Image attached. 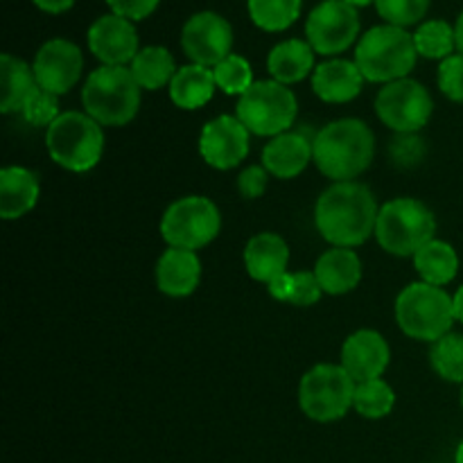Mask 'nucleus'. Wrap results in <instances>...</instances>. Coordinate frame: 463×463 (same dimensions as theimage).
Instances as JSON below:
<instances>
[{
	"instance_id": "20e7f679",
	"label": "nucleus",
	"mask_w": 463,
	"mask_h": 463,
	"mask_svg": "<svg viewBox=\"0 0 463 463\" xmlns=\"http://www.w3.org/2000/svg\"><path fill=\"white\" fill-rule=\"evenodd\" d=\"M86 113L99 125L122 127L131 122L140 107V86L127 66H99L81 90Z\"/></svg>"
},
{
	"instance_id": "2eb2a0df",
	"label": "nucleus",
	"mask_w": 463,
	"mask_h": 463,
	"mask_svg": "<svg viewBox=\"0 0 463 463\" xmlns=\"http://www.w3.org/2000/svg\"><path fill=\"white\" fill-rule=\"evenodd\" d=\"M36 81L43 90L52 95H63L77 84L84 68L80 48L66 39H52L41 45L34 59Z\"/></svg>"
},
{
	"instance_id": "393cba45",
	"label": "nucleus",
	"mask_w": 463,
	"mask_h": 463,
	"mask_svg": "<svg viewBox=\"0 0 463 463\" xmlns=\"http://www.w3.org/2000/svg\"><path fill=\"white\" fill-rule=\"evenodd\" d=\"M0 77H3V98H0V111L18 113L23 111L27 99L39 89L34 68L27 66L21 59L12 54L0 57Z\"/></svg>"
},
{
	"instance_id": "cd10ccee",
	"label": "nucleus",
	"mask_w": 463,
	"mask_h": 463,
	"mask_svg": "<svg viewBox=\"0 0 463 463\" xmlns=\"http://www.w3.org/2000/svg\"><path fill=\"white\" fill-rule=\"evenodd\" d=\"M176 71L179 68L175 66V57L170 54V50L161 48V45H147L131 61V75L145 90H156L165 84H172Z\"/></svg>"
},
{
	"instance_id": "c03bdc74",
	"label": "nucleus",
	"mask_w": 463,
	"mask_h": 463,
	"mask_svg": "<svg viewBox=\"0 0 463 463\" xmlns=\"http://www.w3.org/2000/svg\"><path fill=\"white\" fill-rule=\"evenodd\" d=\"M455 36H457V50H459V54H463V12H461V16L457 18Z\"/></svg>"
},
{
	"instance_id": "e433bc0d",
	"label": "nucleus",
	"mask_w": 463,
	"mask_h": 463,
	"mask_svg": "<svg viewBox=\"0 0 463 463\" xmlns=\"http://www.w3.org/2000/svg\"><path fill=\"white\" fill-rule=\"evenodd\" d=\"M321 294H324V289H321L315 271H297V274H294L289 303L301 307L315 306V303L321 298Z\"/></svg>"
},
{
	"instance_id": "39448f33",
	"label": "nucleus",
	"mask_w": 463,
	"mask_h": 463,
	"mask_svg": "<svg viewBox=\"0 0 463 463\" xmlns=\"http://www.w3.org/2000/svg\"><path fill=\"white\" fill-rule=\"evenodd\" d=\"M396 321L407 337L420 342H439L452 328L455 301L443 288L430 283H411L398 294Z\"/></svg>"
},
{
	"instance_id": "aec40b11",
	"label": "nucleus",
	"mask_w": 463,
	"mask_h": 463,
	"mask_svg": "<svg viewBox=\"0 0 463 463\" xmlns=\"http://www.w3.org/2000/svg\"><path fill=\"white\" fill-rule=\"evenodd\" d=\"M364 75L360 72L355 61L346 59H330L324 61L312 75V89L324 102L342 104L351 102L362 90Z\"/></svg>"
},
{
	"instance_id": "423d86ee",
	"label": "nucleus",
	"mask_w": 463,
	"mask_h": 463,
	"mask_svg": "<svg viewBox=\"0 0 463 463\" xmlns=\"http://www.w3.org/2000/svg\"><path fill=\"white\" fill-rule=\"evenodd\" d=\"M45 147L57 165L71 172H89L102 158V125L80 111H66L45 131Z\"/></svg>"
},
{
	"instance_id": "79ce46f5",
	"label": "nucleus",
	"mask_w": 463,
	"mask_h": 463,
	"mask_svg": "<svg viewBox=\"0 0 463 463\" xmlns=\"http://www.w3.org/2000/svg\"><path fill=\"white\" fill-rule=\"evenodd\" d=\"M32 3L48 14H61V12H68V9L75 5V0H32Z\"/></svg>"
},
{
	"instance_id": "5701e85b",
	"label": "nucleus",
	"mask_w": 463,
	"mask_h": 463,
	"mask_svg": "<svg viewBox=\"0 0 463 463\" xmlns=\"http://www.w3.org/2000/svg\"><path fill=\"white\" fill-rule=\"evenodd\" d=\"M315 276L326 294H346L362 280V260L353 249L333 247L317 260Z\"/></svg>"
},
{
	"instance_id": "9d476101",
	"label": "nucleus",
	"mask_w": 463,
	"mask_h": 463,
	"mask_svg": "<svg viewBox=\"0 0 463 463\" xmlns=\"http://www.w3.org/2000/svg\"><path fill=\"white\" fill-rule=\"evenodd\" d=\"M222 229L220 208L208 197H184L170 203L161 220V235L170 247L197 249L206 247L217 238Z\"/></svg>"
},
{
	"instance_id": "c9c22d12",
	"label": "nucleus",
	"mask_w": 463,
	"mask_h": 463,
	"mask_svg": "<svg viewBox=\"0 0 463 463\" xmlns=\"http://www.w3.org/2000/svg\"><path fill=\"white\" fill-rule=\"evenodd\" d=\"M439 89L452 102H463V54H452L439 66Z\"/></svg>"
},
{
	"instance_id": "a211bd4d",
	"label": "nucleus",
	"mask_w": 463,
	"mask_h": 463,
	"mask_svg": "<svg viewBox=\"0 0 463 463\" xmlns=\"http://www.w3.org/2000/svg\"><path fill=\"white\" fill-rule=\"evenodd\" d=\"M312 143L315 138H310L306 131L289 129L274 136L262 149V167L279 179H294L306 170L307 163L315 161Z\"/></svg>"
},
{
	"instance_id": "9b49d317",
	"label": "nucleus",
	"mask_w": 463,
	"mask_h": 463,
	"mask_svg": "<svg viewBox=\"0 0 463 463\" xmlns=\"http://www.w3.org/2000/svg\"><path fill=\"white\" fill-rule=\"evenodd\" d=\"M434 102L428 89L414 80H398L384 84L375 98V113L389 129L398 134H416L430 122Z\"/></svg>"
},
{
	"instance_id": "4c0bfd02",
	"label": "nucleus",
	"mask_w": 463,
	"mask_h": 463,
	"mask_svg": "<svg viewBox=\"0 0 463 463\" xmlns=\"http://www.w3.org/2000/svg\"><path fill=\"white\" fill-rule=\"evenodd\" d=\"M389 154L398 165H416L423 158L425 145L416 134H398L389 145Z\"/></svg>"
},
{
	"instance_id": "ddd939ff",
	"label": "nucleus",
	"mask_w": 463,
	"mask_h": 463,
	"mask_svg": "<svg viewBox=\"0 0 463 463\" xmlns=\"http://www.w3.org/2000/svg\"><path fill=\"white\" fill-rule=\"evenodd\" d=\"M181 45L188 59L199 66L215 68L233 48V30L229 21L215 12H199L188 18L181 32Z\"/></svg>"
},
{
	"instance_id": "f704fd0d",
	"label": "nucleus",
	"mask_w": 463,
	"mask_h": 463,
	"mask_svg": "<svg viewBox=\"0 0 463 463\" xmlns=\"http://www.w3.org/2000/svg\"><path fill=\"white\" fill-rule=\"evenodd\" d=\"M21 113L23 118L34 127H50L59 116H61V113H59L57 95L48 93V90H43L41 86L34 90V95L27 99Z\"/></svg>"
},
{
	"instance_id": "f03ea898",
	"label": "nucleus",
	"mask_w": 463,
	"mask_h": 463,
	"mask_svg": "<svg viewBox=\"0 0 463 463\" xmlns=\"http://www.w3.org/2000/svg\"><path fill=\"white\" fill-rule=\"evenodd\" d=\"M315 163L335 184L353 181L371 165L375 138L369 125L355 118H342L326 125L312 143Z\"/></svg>"
},
{
	"instance_id": "f3484780",
	"label": "nucleus",
	"mask_w": 463,
	"mask_h": 463,
	"mask_svg": "<svg viewBox=\"0 0 463 463\" xmlns=\"http://www.w3.org/2000/svg\"><path fill=\"white\" fill-rule=\"evenodd\" d=\"M389 344L375 330H357L342 348V366L357 384L378 380L389 366Z\"/></svg>"
},
{
	"instance_id": "bb28decb",
	"label": "nucleus",
	"mask_w": 463,
	"mask_h": 463,
	"mask_svg": "<svg viewBox=\"0 0 463 463\" xmlns=\"http://www.w3.org/2000/svg\"><path fill=\"white\" fill-rule=\"evenodd\" d=\"M414 267L420 279H423V283L443 288L459 271V258H457L452 244L443 242V240H430L420 251H416Z\"/></svg>"
},
{
	"instance_id": "58836bf2",
	"label": "nucleus",
	"mask_w": 463,
	"mask_h": 463,
	"mask_svg": "<svg viewBox=\"0 0 463 463\" xmlns=\"http://www.w3.org/2000/svg\"><path fill=\"white\" fill-rule=\"evenodd\" d=\"M267 179L269 172L260 165H251L238 176V190L244 199H258L267 190Z\"/></svg>"
},
{
	"instance_id": "c756f323",
	"label": "nucleus",
	"mask_w": 463,
	"mask_h": 463,
	"mask_svg": "<svg viewBox=\"0 0 463 463\" xmlns=\"http://www.w3.org/2000/svg\"><path fill=\"white\" fill-rule=\"evenodd\" d=\"M416 50L425 59H448L457 50L455 27L446 21H428L416 30Z\"/></svg>"
},
{
	"instance_id": "4be33fe9",
	"label": "nucleus",
	"mask_w": 463,
	"mask_h": 463,
	"mask_svg": "<svg viewBox=\"0 0 463 463\" xmlns=\"http://www.w3.org/2000/svg\"><path fill=\"white\" fill-rule=\"evenodd\" d=\"M289 247L280 235L260 233L251 238L244 249V265H247L249 276L253 280L269 285L271 280L279 279L288 271Z\"/></svg>"
},
{
	"instance_id": "37998d69",
	"label": "nucleus",
	"mask_w": 463,
	"mask_h": 463,
	"mask_svg": "<svg viewBox=\"0 0 463 463\" xmlns=\"http://www.w3.org/2000/svg\"><path fill=\"white\" fill-rule=\"evenodd\" d=\"M452 301H455V317L457 321H461L463 324V285L459 289H457V294L452 297Z\"/></svg>"
},
{
	"instance_id": "0eeeda50",
	"label": "nucleus",
	"mask_w": 463,
	"mask_h": 463,
	"mask_svg": "<svg viewBox=\"0 0 463 463\" xmlns=\"http://www.w3.org/2000/svg\"><path fill=\"white\" fill-rule=\"evenodd\" d=\"M437 220L423 202L398 197L384 203L378 213L375 238L392 256H416V251L434 240Z\"/></svg>"
},
{
	"instance_id": "1a4fd4ad",
	"label": "nucleus",
	"mask_w": 463,
	"mask_h": 463,
	"mask_svg": "<svg viewBox=\"0 0 463 463\" xmlns=\"http://www.w3.org/2000/svg\"><path fill=\"white\" fill-rule=\"evenodd\" d=\"M357 383L342 364H317L307 371L298 387V402L307 419L330 423L353 407Z\"/></svg>"
},
{
	"instance_id": "de8ad7c7",
	"label": "nucleus",
	"mask_w": 463,
	"mask_h": 463,
	"mask_svg": "<svg viewBox=\"0 0 463 463\" xmlns=\"http://www.w3.org/2000/svg\"><path fill=\"white\" fill-rule=\"evenodd\" d=\"M461 407H463V389H461Z\"/></svg>"
},
{
	"instance_id": "6ab92c4d",
	"label": "nucleus",
	"mask_w": 463,
	"mask_h": 463,
	"mask_svg": "<svg viewBox=\"0 0 463 463\" xmlns=\"http://www.w3.org/2000/svg\"><path fill=\"white\" fill-rule=\"evenodd\" d=\"M202 279V262L194 251L170 247L156 262V285L167 297H188Z\"/></svg>"
},
{
	"instance_id": "f8f14e48",
	"label": "nucleus",
	"mask_w": 463,
	"mask_h": 463,
	"mask_svg": "<svg viewBox=\"0 0 463 463\" xmlns=\"http://www.w3.org/2000/svg\"><path fill=\"white\" fill-rule=\"evenodd\" d=\"M307 43L319 54H339L355 43L360 34V16L344 0H324L307 16Z\"/></svg>"
},
{
	"instance_id": "a19ab883",
	"label": "nucleus",
	"mask_w": 463,
	"mask_h": 463,
	"mask_svg": "<svg viewBox=\"0 0 463 463\" xmlns=\"http://www.w3.org/2000/svg\"><path fill=\"white\" fill-rule=\"evenodd\" d=\"M292 279L294 274H280L279 279L271 280L269 285H267V289H269L271 297L276 298V301H288L289 303V294H292Z\"/></svg>"
},
{
	"instance_id": "f257e3e1",
	"label": "nucleus",
	"mask_w": 463,
	"mask_h": 463,
	"mask_svg": "<svg viewBox=\"0 0 463 463\" xmlns=\"http://www.w3.org/2000/svg\"><path fill=\"white\" fill-rule=\"evenodd\" d=\"M378 213V202L366 185L344 181L321 193L315 208V222L321 238L335 247L353 249L375 233Z\"/></svg>"
},
{
	"instance_id": "7ed1b4c3",
	"label": "nucleus",
	"mask_w": 463,
	"mask_h": 463,
	"mask_svg": "<svg viewBox=\"0 0 463 463\" xmlns=\"http://www.w3.org/2000/svg\"><path fill=\"white\" fill-rule=\"evenodd\" d=\"M416 57L414 34L396 25L371 27L355 50V63L364 80L384 84L405 80L414 71Z\"/></svg>"
},
{
	"instance_id": "412c9836",
	"label": "nucleus",
	"mask_w": 463,
	"mask_h": 463,
	"mask_svg": "<svg viewBox=\"0 0 463 463\" xmlns=\"http://www.w3.org/2000/svg\"><path fill=\"white\" fill-rule=\"evenodd\" d=\"M39 202V176L27 167L9 165L0 170V217L18 220Z\"/></svg>"
},
{
	"instance_id": "49530a36",
	"label": "nucleus",
	"mask_w": 463,
	"mask_h": 463,
	"mask_svg": "<svg viewBox=\"0 0 463 463\" xmlns=\"http://www.w3.org/2000/svg\"><path fill=\"white\" fill-rule=\"evenodd\" d=\"M455 463H463V441L457 448V455H455Z\"/></svg>"
},
{
	"instance_id": "7c9ffc66",
	"label": "nucleus",
	"mask_w": 463,
	"mask_h": 463,
	"mask_svg": "<svg viewBox=\"0 0 463 463\" xmlns=\"http://www.w3.org/2000/svg\"><path fill=\"white\" fill-rule=\"evenodd\" d=\"M396 405V393L384 380H369L355 387L353 407L364 419H384Z\"/></svg>"
},
{
	"instance_id": "a878e982",
	"label": "nucleus",
	"mask_w": 463,
	"mask_h": 463,
	"mask_svg": "<svg viewBox=\"0 0 463 463\" xmlns=\"http://www.w3.org/2000/svg\"><path fill=\"white\" fill-rule=\"evenodd\" d=\"M215 75L211 68L199 66V63H190L176 71L175 80L170 84V98L179 109H193L203 107L208 99L215 93Z\"/></svg>"
},
{
	"instance_id": "b1692460",
	"label": "nucleus",
	"mask_w": 463,
	"mask_h": 463,
	"mask_svg": "<svg viewBox=\"0 0 463 463\" xmlns=\"http://www.w3.org/2000/svg\"><path fill=\"white\" fill-rule=\"evenodd\" d=\"M312 66H315V50L307 41L301 39L283 41L267 57V68H269L271 77L285 86L306 80Z\"/></svg>"
},
{
	"instance_id": "ea45409f",
	"label": "nucleus",
	"mask_w": 463,
	"mask_h": 463,
	"mask_svg": "<svg viewBox=\"0 0 463 463\" xmlns=\"http://www.w3.org/2000/svg\"><path fill=\"white\" fill-rule=\"evenodd\" d=\"M113 14L127 18V21H140L147 18L158 7V0H107Z\"/></svg>"
},
{
	"instance_id": "473e14b6",
	"label": "nucleus",
	"mask_w": 463,
	"mask_h": 463,
	"mask_svg": "<svg viewBox=\"0 0 463 463\" xmlns=\"http://www.w3.org/2000/svg\"><path fill=\"white\" fill-rule=\"evenodd\" d=\"M213 75H215L217 89L224 90L226 95H244L253 84L251 66L240 54H229L224 61L213 68Z\"/></svg>"
},
{
	"instance_id": "2f4dec72",
	"label": "nucleus",
	"mask_w": 463,
	"mask_h": 463,
	"mask_svg": "<svg viewBox=\"0 0 463 463\" xmlns=\"http://www.w3.org/2000/svg\"><path fill=\"white\" fill-rule=\"evenodd\" d=\"M430 362L443 380L463 384V335L448 333L446 337L434 342Z\"/></svg>"
},
{
	"instance_id": "dca6fc26",
	"label": "nucleus",
	"mask_w": 463,
	"mask_h": 463,
	"mask_svg": "<svg viewBox=\"0 0 463 463\" xmlns=\"http://www.w3.org/2000/svg\"><path fill=\"white\" fill-rule=\"evenodd\" d=\"M89 48L104 66H125L140 52L136 27L118 14H107L90 25Z\"/></svg>"
},
{
	"instance_id": "6e6552de",
	"label": "nucleus",
	"mask_w": 463,
	"mask_h": 463,
	"mask_svg": "<svg viewBox=\"0 0 463 463\" xmlns=\"http://www.w3.org/2000/svg\"><path fill=\"white\" fill-rule=\"evenodd\" d=\"M298 104L292 90L276 80L253 81L251 89L240 95L238 113L244 127L256 136H279L289 131L297 120Z\"/></svg>"
},
{
	"instance_id": "a18cd8bd",
	"label": "nucleus",
	"mask_w": 463,
	"mask_h": 463,
	"mask_svg": "<svg viewBox=\"0 0 463 463\" xmlns=\"http://www.w3.org/2000/svg\"><path fill=\"white\" fill-rule=\"evenodd\" d=\"M344 3H348V5H353V7H366V5H371V3H375V0H344Z\"/></svg>"
},
{
	"instance_id": "c85d7f7f",
	"label": "nucleus",
	"mask_w": 463,
	"mask_h": 463,
	"mask_svg": "<svg viewBox=\"0 0 463 463\" xmlns=\"http://www.w3.org/2000/svg\"><path fill=\"white\" fill-rule=\"evenodd\" d=\"M301 14V0H249V16L260 30L283 32Z\"/></svg>"
},
{
	"instance_id": "4468645a",
	"label": "nucleus",
	"mask_w": 463,
	"mask_h": 463,
	"mask_svg": "<svg viewBox=\"0 0 463 463\" xmlns=\"http://www.w3.org/2000/svg\"><path fill=\"white\" fill-rule=\"evenodd\" d=\"M249 134L251 131L240 122L238 116H220L206 122L199 136L202 158L217 170H231L247 158Z\"/></svg>"
},
{
	"instance_id": "72a5a7b5",
	"label": "nucleus",
	"mask_w": 463,
	"mask_h": 463,
	"mask_svg": "<svg viewBox=\"0 0 463 463\" xmlns=\"http://www.w3.org/2000/svg\"><path fill=\"white\" fill-rule=\"evenodd\" d=\"M430 7V0H375L380 16L396 27H407L419 23Z\"/></svg>"
}]
</instances>
